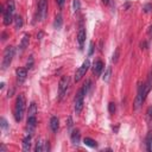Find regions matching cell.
<instances>
[{"mask_svg": "<svg viewBox=\"0 0 152 152\" xmlns=\"http://www.w3.org/2000/svg\"><path fill=\"white\" fill-rule=\"evenodd\" d=\"M25 106H26L25 96L23 94L18 95V98L16 100V106H14V119H16V121H18V123L22 121V119L24 116Z\"/></svg>", "mask_w": 152, "mask_h": 152, "instance_id": "obj_1", "label": "cell"}, {"mask_svg": "<svg viewBox=\"0 0 152 152\" xmlns=\"http://www.w3.org/2000/svg\"><path fill=\"white\" fill-rule=\"evenodd\" d=\"M4 13V24L5 25H10L13 22V13H14V1L13 0H8V3L5 7V10L3 11Z\"/></svg>", "mask_w": 152, "mask_h": 152, "instance_id": "obj_2", "label": "cell"}, {"mask_svg": "<svg viewBox=\"0 0 152 152\" xmlns=\"http://www.w3.org/2000/svg\"><path fill=\"white\" fill-rule=\"evenodd\" d=\"M69 86H70V77L69 76H62V79H61L59 84H58V98H59V100H62L67 95Z\"/></svg>", "mask_w": 152, "mask_h": 152, "instance_id": "obj_3", "label": "cell"}, {"mask_svg": "<svg viewBox=\"0 0 152 152\" xmlns=\"http://www.w3.org/2000/svg\"><path fill=\"white\" fill-rule=\"evenodd\" d=\"M13 55H14V48L13 47H7L4 51V57H3V70H6L11 62H12V59H13Z\"/></svg>", "mask_w": 152, "mask_h": 152, "instance_id": "obj_4", "label": "cell"}, {"mask_svg": "<svg viewBox=\"0 0 152 152\" xmlns=\"http://www.w3.org/2000/svg\"><path fill=\"white\" fill-rule=\"evenodd\" d=\"M84 92H83V89L81 88L77 94H76V98H75V113L76 114H80L82 108H83V100H84Z\"/></svg>", "mask_w": 152, "mask_h": 152, "instance_id": "obj_5", "label": "cell"}, {"mask_svg": "<svg viewBox=\"0 0 152 152\" xmlns=\"http://www.w3.org/2000/svg\"><path fill=\"white\" fill-rule=\"evenodd\" d=\"M89 67H90V62H89V59H86L84 62H83V64L76 70V74H75V81L76 82H79L83 76L86 75V73L88 71V69H89Z\"/></svg>", "mask_w": 152, "mask_h": 152, "instance_id": "obj_6", "label": "cell"}, {"mask_svg": "<svg viewBox=\"0 0 152 152\" xmlns=\"http://www.w3.org/2000/svg\"><path fill=\"white\" fill-rule=\"evenodd\" d=\"M38 19L43 20L45 17H47V13H48V3L47 0H39L38 3Z\"/></svg>", "mask_w": 152, "mask_h": 152, "instance_id": "obj_7", "label": "cell"}, {"mask_svg": "<svg viewBox=\"0 0 152 152\" xmlns=\"http://www.w3.org/2000/svg\"><path fill=\"white\" fill-rule=\"evenodd\" d=\"M36 124H37L36 116H27V125H26L27 134H32V132L36 128Z\"/></svg>", "mask_w": 152, "mask_h": 152, "instance_id": "obj_8", "label": "cell"}, {"mask_svg": "<svg viewBox=\"0 0 152 152\" xmlns=\"http://www.w3.org/2000/svg\"><path fill=\"white\" fill-rule=\"evenodd\" d=\"M16 75H17L18 82H19V83H23V82L26 80L27 71H26V69H24V68H18L17 71H16Z\"/></svg>", "mask_w": 152, "mask_h": 152, "instance_id": "obj_9", "label": "cell"}, {"mask_svg": "<svg viewBox=\"0 0 152 152\" xmlns=\"http://www.w3.org/2000/svg\"><path fill=\"white\" fill-rule=\"evenodd\" d=\"M84 40H86V30H84L83 26H81V27L79 29V32H77V42H79V44H80V48H81V49L83 48Z\"/></svg>", "mask_w": 152, "mask_h": 152, "instance_id": "obj_10", "label": "cell"}, {"mask_svg": "<svg viewBox=\"0 0 152 152\" xmlns=\"http://www.w3.org/2000/svg\"><path fill=\"white\" fill-rule=\"evenodd\" d=\"M102 70H103V63H102V61H96V62H94V64H93V73H94V75L99 76Z\"/></svg>", "mask_w": 152, "mask_h": 152, "instance_id": "obj_11", "label": "cell"}, {"mask_svg": "<svg viewBox=\"0 0 152 152\" xmlns=\"http://www.w3.org/2000/svg\"><path fill=\"white\" fill-rule=\"evenodd\" d=\"M30 149H31V134H27L23 139V150L30 151Z\"/></svg>", "mask_w": 152, "mask_h": 152, "instance_id": "obj_12", "label": "cell"}, {"mask_svg": "<svg viewBox=\"0 0 152 152\" xmlns=\"http://www.w3.org/2000/svg\"><path fill=\"white\" fill-rule=\"evenodd\" d=\"M58 127H59V120H58V118L57 116H52L51 120H50V128H51V131L55 133V132H57Z\"/></svg>", "mask_w": 152, "mask_h": 152, "instance_id": "obj_13", "label": "cell"}, {"mask_svg": "<svg viewBox=\"0 0 152 152\" xmlns=\"http://www.w3.org/2000/svg\"><path fill=\"white\" fill-rule=\"evenodd\" d=\"M80 138H81L80 131H79V130H74L73 133H71V142H73V144H74V145H79Z\"/></svg>", "mask_w": 152, "mask_h": 152, "instance_id": "obj_14", "label": "cell"}, {"mask_svg": "<svg viewBox=\"0 0 152 152\" xmlns=\"http://www.w3.org/2000/svg\"><path fill=\"white\" fill-rule=\"evenodd\" d=\"M36 114H37V105L35 102H31L29 106L27 116H36Z\"/></svg>", "mask_w": 152, "mask_h": 152, "instance_id": "obj_15", "label": "cell"}, {"mask_svg": "<svg viewBox=\"0 0 152 152\" xmlns=\"http://www.w3.org/2000/svg\"><path fill=\"white\" fill-rule=\"evenodd\" d=\"M62 23H63L62 16H61V14H57L56 18H55V22H54V27L57 29V30L61 29V27H62Z\"/></svg>", "mask_w": 152, "mask_h": 152, "instance_id": "obj_16", "label": "cell"}, {"mask_svg": "<svg viewBox=\"0 0 152 152\" xmlns=\"http://www.w3.org/2000/svg\"><path fill=\"white\" fill-rule=\"evenodd\" d=\"M146 121L149 124V127L151 128L152 127V106L147 108V112H146Z\"/></svg>", "mask_w": 152, "mask_h": 152, "instance_id": "obj_17", "label": "cell"}, {"mask_svg": "<svg viewBox=\"0 0 152 152\" xmlns=\"http://www.w3.org/2000/svg\"><path fill=\"white\" fill-rule=\"evenodd\" d=\"M111 75H112V68H111V67H107V68H106V71H105L103 76H102V80H103L105 82H108L109 79H111Z\"/></svg>", "mask_w": 152, "mask_h": 152, "instance_id": "obj_18", "label": "cell"}, {"mask_svg": "<svg viewBox=\"0 0 152 152\" xmlns=\"http://www.w3.org/2000/svg\"><path fill=\"white\" fill-rule=\"evenodd\" d=\"M29 39H30V36H29V35H25L24 38H23V40H22V43H20V50H22V51H24V50L27 48Z\"/></svg>", "mask_w": 152, "mask_h": 152, "instance_id": "obj_19", "label": "cell"}, {"mask_svg": "<svg viewBox=\"0 0 152 152\" xmlns=\"http://www.w3.org/2000/svg\"><path fill=\"white\" fill-rule=\"evenodd\" d=\"M83 143H84L87 146H89V147H96V146H98L96 142L93 140L92 138H84V139H83Z\"/></svg>", "mask_w": 152, "mask_h": 152, "instance_id": "obj_20", "label": "cell"}, {"mask_svg": "<svg viewBox=\"0 0 152 152\" xmlns=\"http://www.w3.org/2000/svg\"><path fill=\"white\" fill-rule=\"evenodd\" d=\"M13 20H14V26H16V29H20L23 26V18L20 16H16Z\"/></svg>", "mask_w": 152, "mask_h": 152, "instance_id": "obj_21", "label": "cell"}, {"mask_svg": "<svg viewBox=\"0 0 152 152\" xmlns=\"http://www.w3.org/2000/svg\"><path fill=\"white\" fill-rule=\"evenodd\" d=\"M44 145H45V143H43L40 139L37 140V143H36V147H35V151H36V152H43V151H44Z\"/></svg>", "mask_w": 152, "mask_h": 152, "instance_id": "obj_22", "label": "cell"}, {"mask_svg": "<svg viewBox=\"0 0 152 152\" xmlns=\"http://www.w3.org/2000/svg\"><path fill=\"white\" fill-rule=\"evenodd\" d=\"M146 149L147 151H152V133H150L147 135V138H146Z\"/></svg>", "mask_w": 152, "mask_h": 152, "instance_id": "obj_23", "label": "cell"}, {"mask_svg": "<svg viewBox=\"0 0 152 152\" xmlns=\"http://www.w3.org/2000/svg\"><path fill=\"white\" fill-rule=\"evenodd\" d=\"M81 7V4H80V0H73V8L75 12H77Z\"/></svg>", "mask_w": 152, "mask_h": 152, "instance_id": "obj_24", "label": "cell"}, {"mask_svg": "<svg viewBox=\"0 0 152 152\" xmlns=\"http://www.w3.org/2000/svg\"><path fill=\"white\" fill-rule=\"evenodd\" d=\"M119 55H120V49L119 48H116L115 49V52L113 54V57H112V61L114 63H116L118 62V59H119Z\"/></svg>", "mask_w": 152, "mask_h": 152, "instance_id": "obj_25", "label": "cell"}, {"mask_svg": "<svg viewBox=\"0 0 152 152\" xmlns=\"http://www.w3.org/2000/svg\"><path fill=\"white\" fill-rule=\"evenodd\" d=\"M0 126H1V128H3L4 131L8 128V125H7V121L5 120V118H1V119H0Z\"/></svg>", "mask_w": 152, "mask_h": 152, "instance_id": "obj_26", "label": "cell"}, {"mask_svg": "<svg viewBox=\"0 0 152 152\" xmlns=\"http://www.w3.org/2000/svg\"><path fill=\"white\" fill-rule=\"evenodd\" d=\"M115 109H116L115 103H114V102H111V103L108 105V111H109V113H111V114H114Z\"/></svg>", "mask_w": 152, "mask_h": 152, "instance_id": "obj_27", "label": "cell"}, {"mask_svg": "<svg viewBox=\"0 0 152 152\" xmlns=\"http://www.w3.org/2000/svg\"><path fill=\"white\" fill-rule=\"evenodd\" d=\"M151 10H152V5H151V4L145 5V7H144V11H145V12H150Z\"/></svg>", "mask_w": 152, "mask_h": 152, "instance_id": "obj_28", "label": "cell"}, {"mask_svg": "<svg viewBox=\"0 0 152 152\" xmlns=\"http://www.w3.org/2000/svg\"><path fill=\"white\" fill-rule=\"evenodd\" d=\"M93 52H94V43L92 42V43H90V49H89V56L93 55Z\"/></svg>", "mask_w": 152, "mask_h": 152, "instance_id": "obj_29", "label": "cell"}, {"mask_svg": "<svg viewBox=\"0 0 152 152\" xmlns=\"http://www.w3.org/2000/svg\"><path fill=\"white\" fill-rule=\"evenodd\" d=\"M64 1H66V0H57V4H58V6H59V7H63Z\"/></svg>", "mask_w": 152, "mask_h": 152, "instance_id": "obj_30", "label": "cell"}, {"mask_svg": "<svg viewBox=\"0 0 152 152\" xmlns=\"http://www.w3.org/2000/svg\"><path fill=\"white\" fill-rule=\"evenodd\" d=\"M73 126V120H71V118L69 116L68 118V127H71Z\"/></svg>", "mask_w": 152, "mask_h": 152, "instance_id": "obj_31", "label": "cell"}, {"mask_svg": "<svg viewBox=\"0 0 152 152\" xmlns=\"http://www.w3.org/2000/svg\"><path fill=\"white\" fill-rule=\"evenodd\" d=\"M140 47H142V49H146V42H143L140 44Z\"/></svg>", "mask_w": 152, "mask_h": 152, "instance_id": "obj_32", "label": "cell"}, {"mask_svg": "<svg viewBox=\"0 0 152 152\" xmlns=\"http://www.w3.org/2000/svg\"><path fill=\"white\" fill-rule=\"evenodd\" d=\"M5 151H6V147H5L4 145L0 146V152H5Z\"/></svg>", "mask_w": 152, "mask_h": 152, "instance_id": "obj_33", "label": "cell"}, {"mask_svg": "<svg viewBox=\"0 0 152 152\" xmlns=\"http://www.w3.org/2000/svg\"><path fill=\"white\" fill-rule=\"evenodd\" d=\"M149 35L150 36H152V25L150 26V29H149Z\"/></svg>", "mask_w": 152, "mask_h": 152, "instance_id": "obj_34", "label": "cell"}, {"mask_svg": "<svg viewBox=\"0 0 152 152\" xmlns=\"http://www.w3.org/2000/svg\"><path fill=\"white\" fill-rule=\"evenodd\" d=\"M102 3H103L105 5H108V4H109V0H102Z\"/></svg>", "mask_w": 152, "mask_h": 152, "instance_id": "obj_35", "label": "cell"}]
</instances>
